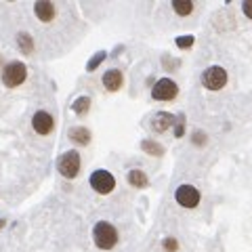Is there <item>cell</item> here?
Masks as SVG:
<instances>
[{
    "label": "cell",
    "instance_id": "19",
    "mask_svg": "<svg viewBox=\"0 0 252 252\" xmlns=\"http://www.w3.org/2000/svg\"><path fill=\"white\" fill-rule=\"evenodd\" d=\"M193 44V36H179L177 38V46L179 49H189Z\"/></svg>",
    "mask_w": 252,
    "mask_h": 252
},
{
    "label": "cell",
    "instance_id": "5",
    "mask_svg": "<svg viewBox=\"0 0 252 252\" xmlns=\"http://www.w3.org/2000/svg\"><path fill=\"white\" fill-rule=\"evenodd\" d=\"M91 187H93L97 193L107 195V193L114 191L116 179H114L112 172H107V170H94L93 175H91Z\"/></svg>",
    "mask_w": 252,
    "mask_h": 252
},
{
    "label": "cell",
    "instance_id": "13",
    "mask_svg": "<svg viewBox=\"0 0 252 252\" xmlns=\"http://www.w3.org/2000/svg\"><path fill=\"white\" fill-rule=\"evenodd\" d=\"M126 179H128V183H130L132 187H137V189H143V187H147V183H149V181H147V175H145L143 170H139V168L130 170Z\"/></svg>",
    "mask_w": 252,
    "mask_h": 252
},
{
    "label": "cell",
    "instance_id": "7",
    "mask_svg": "<svg viewBox=\"0 0 252 252\" xmlns=\"http://www.w3.org/2000/svg\"><path fill=\"white\" fill-rule=\"evenodd\" d=\"M175 200L183 208H195L200 204V191L193 185H181L175 191Z\"/></svg>",
    "mask_w": 252,
    "mask_h": 252
},
{
    "label": "cell",
    "instance_id": "11",
    "mask_svg": "<svg viewBox=\"0 0 252 252\" xmlns=\"http://www.w3.org/2000/svg\"><path fill=\"white\" fill-rule=\"evenodd\" d=\"M34 13L42 23H49L55 19V6H53V2H46V0L34 4Z\"/></svg>",
    "mask_w": 252,
    "mask_h": 252
},
{
    "label": "cell",
    "instance_id": "18",
    "mask_svg": "<svg viewBox=\"0 0 252 252\" xmlns=\"http://www.w3.org/2000/svg\"><path fill=\"white\" fill-rule=\"evenodd\" d=\"M105 57H107V55H105V51H99L97 55H93V57H91V61L86 63V72H94V69H97V67L101 65V63L105 61Z\"/></svg>",
    "mask_w": 252,
    "mask_h": 252
},
{
    "label": "cell",
    "instance_id": "16",
    "mask_svg": "<svg viewBox=\"0 0 252 252\" xmlns=\"http://www.w3.org/2000/svg\"><path fill=\"white\" fill-rule=\"evenodd\" d=\"M172 9H175L177 15L185 17V15H189L193 11V2H189V0H175V2H172Z\"/></svg>",
    "mask_w": 252,
    "mask_h": 252
},
{
    "label": "cell",
    "instance_id": "20",
    "mask_svg": "<svg viewBox=\"0 0 252 252\" xmlns=\"http://www.w3.org/2000/svg\"><path fill=\"white\" fill-rule=\"evenodd\" d=\"M183 132H185V120H183V116H179L177 126H175V137H183Z\"/></svg>",
    "mask_w": 252,
    "mask_h": 252
},
{
    "label": "cell",
    "instance_id": "24",
    "mask_svg": "<svg viewBox=\"0 0 252 252\" xmlns=\"http://www.w3.org/2000/svg\"><path fill=\"white\" fill-rule=\"evenodd\" d=\"M2 227H4V219H0V229H2Z\"/></svg>",
    "mask_w": 252,
    "mask_h": 252
},
{
    "label": "cell",
    "instance_id": "23",
    "mask_svg": "<svg viewBox=\"0 0 252 252\" xmlns=\"http://www.w3.org/2000/svg\"><path fill=\"white\" fill-rule=\"evenodd\" d=\"M242 11H244V15H246L248 19H252V0H246V2L242 4Z\"/></svg>",
    "mask_w": 252,
    "mask_h": 252
},
{
    "label": "cell",
    "instance_id": "12",
    "mask_svg": "<svg viewBox=\"0 0 252 252\" xmlns=\"http://www.w3.org/2000/svg\"><path fill=\"white\" fill-rule=\"evenodd\" d=\"M69 139H72L76 145H89L91 143V130L84 128V126H74V128H69Z\"/></svg>",
    "mask_w": 252,
    "mask_h": 252
},
{
    "label": "cell",
    "instance_id": "10",
    "mask_svg": "<svg viewBox=\"0 0 252 252\" xmlns=\"http://www.w3.org/2000/svg\"><path fill=\"white\" fill-rule=\"evenodd\" d=\"M124 82V78H122V72L120 69H107V72L103 74V86L107 91H120V86Z\"/></svg>",
    "mask_w": 252,
    "mask_h": 252
},
{
    "label": "cell",
    "instance_id": "17",
    "mask_svg": "<svg viewBox=\"0 0 252 252\" xmlns=\"http://www.w3.org/2000/svg\"><path fill=\"white\" fill-rule=\"evenodd\" d=\"M72 109H74V114L84 116V114L91 109V99H89V97H78L74 103H72Z\"/></svg>",
    "mask_w": 252,
    "mask_h": 252
},
{
    "label": "cell",
    "instance_id": "2",
    "mask_svg": "<svg viewBox=\"0 0 252 252\" xmlns=\"http://www.w3.org/2000/svg\"><path fill=\"white\" fill-rule=\"evenodd\" d=\"M26 78H28V67L21 61H11L2 67V82L9 89H17L19 84L26 82Z\"/></svg>",
    "mask_w": 252,
    "mask_h": 252
},
{
    "label": "cell",
    "instance_id": "6",
    "mask_svg": "<svg viewBox=\"0 0 252 252\" xmlns=\"http://www.w3.org/2000/svg\"><path fill=\"white\" fill-rule=\"evenodd\" d=\"M177 94H179V86L175 80H170V78H160L152 89V97L158 101H170V99H175Z\"/></svg>",
    "mask_w": 252,
    "mask_h": 252
},
{
    "label": "cell",
    "instance_id": "22",
    "mask_svg": "<svg viewBox=\"0 0 252 252\" xmlns=\"http://www.w3.org/2000/svg\"><path fill=\"white\" fill-rule=\"evenodd\" d=\"M193 143H195V145H204V143H206V135L195 130V132H193Z\"/></svg>",
    "mask_w": 252,
    "mask_h": 252
},
{
    "label": "cell",
    "instance_id": "14",
    "mask_svg": "<svg viewBox=\"0 0 252 252\" xmlns=\"http://www.w3.org/2000/svg\"><path fill=\"white\" fill-rule=\"evenodd\" d=\"M141 149H143L145 154H149V156H156V158L164 156V147L160 143H156V141H152V139H145L143 143H141Z\"/></svg>",
    "mask_w": 252,
    "mask_h": 252
},
{
    "label": "cell",
    "instance_id": "4",
    "mask_svg": "<svg viewBox=\"0 0 252 252\" xmlns=\"http://www.w3.org/2000/svg\"><path fill=\"white\" fill-rule=\"evenodd\" d=\"M202 84L206 86L208 91H220L227 84V72L220 65H210L208 69H204Z\"/></svg>",
    "mask_w": 252,
    "mask_h": 252
},
{
    "label": "cell",
    "instance_id": "3",
    "mask_svg": "<svg viewBox=\"0 0 252 252\" xmlns=\"http://www.w3.org/2000/svg\"><path fill=\"white\" fill-rule=\"evenodd\" d=\"M57 168H59V172H61V177H65V179H76L78 172H80V154L74 152V149L65 152V154L59 158Z\"/></svg>",
    "mask_w": 252,
    "mask_h": 252
},
{
    "label": "cell",
    "instance_id": "1",
    "mask_svg": "<svg viewBox=\"0 0 252 252\" xmlns=\"http://www.w3.org/2000/svg\"><path fill=\"white\" fill-rule=\"evenodd\" d=\"M93 240H94V244H97V248L112 250L118 244V231H116L114 225L101 220V223H97L94 225V229H93Z\"/></svg>",
    "mask_w": 252,
    "mask_h": 252
},
{
    "label": "cell",
    "instance_id": "21",
    "mask_svg": "<svg viewBox=\"0 0 252 252\" xmlns=\"http://www.w3.org/2000/svg\"><path fill=\"white\" fill-rule=\"evenodd\" d=\"M177 248H179V244H177V240H175V238H166V240H164V250L175 252Z\"/></svg>",
    "mask_w": 252,
    "mask_h": 252
},
{
    "label": "cell",
    "instance_id": "8",
    "mask_svg": "<svg viewBox=\"0 0 252 252\" xmlns=\"http://www.w3.org/2000/svg\"><path fill=\"white\" fill-rule=\"evenodd\" d=\"M32 126L38 135H49V132L55 128V120L49 112H36L34 118H32Z\"/></svg>",
    "mask_w": 252,
    "mask_h": 252
},
{
    "label": "cell",
    "instance_id": "15",
    "mask_svg": "<svg viewBox=\"0 0 252 252\" xmlns=\"http://www.w3.org/2000/svg\"><path fill=\"white\" fill-rule=\"evenodd\" d=\"M17 44L26 55H30L32 51H34V40H32V36L28 34V32H21V34L17 36Z\"/></svg>",
    "mask_w": 252,
    "mask_h": 252
},
{
    "label": "cell",
    "instance_id": "9",
    "mask_svg": "<svg viewBox=\"0 0 252 252\" xmlns=\"http://www.w3.org/2000/svg\"><path fill=\"white\" fill-rule=\"evenodd\" d=\"M175 122H177V118L172 116V114H168V112H158L154 116V120H152V128L156 132H164V130H168Z\"/></svg>",
    "mask_w": 252,
    "mask_h": 252
}]
</instances>
